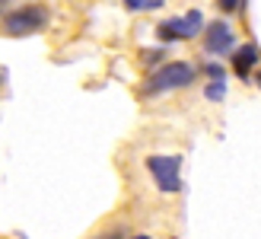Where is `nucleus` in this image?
I'll return each instance as SVG.
<instances>
[{
  "mask_svg": "<svg viewBox=\"0 0 261 239\" xmlns=\"http://www.w3.org/2000/svg\"><path fill=\"white\" fill-rule=\"evenodd\" d=\"M127 13H156L166 7V0H121Z\"/></svg>",
  "mask_w": 261,
  "mask_h": 239,
  "instance_id": "obj_8",
  "label": "nucleus"
},
{
  "mask_svg": "<svg viewBox=\"0 0 261 239\" xmlns=\"http://www.w3.org/2000/svg\"><path fill=\"white\" fill-rule=\"evenodd\" d=\"M16 4H25V0H0V13L10 10V7H16Z\"/></svg>",
  "mask_w": 261,
  "mask_h": 239,
  "instance_id": "obj_12",
  "label": "nucleus"
},
{
  "mask_svg": "<svg viewBox=\"0 0 261 239\" xmlns=\"http://www.w3.org/2000/svg\"><path fill=\"white\" fill-rule=\"evenodd\" d=\"M143 176L160 198H175L181 192V156L178 153H147Z\"/></svg>",
  "mask_w": 261,
  "mask_h": 239,
  "instance_id": "obj_3",
  "label": "nucleus"
},
{
  "mask_svg": "<svg viewBox=\"0 0 261 239\" xmlns=\"http://www.w3.org/2000/svg\"><path fill=\"white\" fill-rule=\"evenodd\" d=\"M252 83H255V86H258V89H261V67H258V70H255V74H252Z\"/></svg>",
  "mask_w": 261,
  "mask_h": 239,
  "instance_id": "obj_14",
  "label": "nucleus"
},
{
  "mask_svg": "<svg viewBox=\"0 0 261 239\" xmlns=\"http://www.w3.org/2000/svg\"><path fill=\"white\" fill-rule=\"evenodd\" d=\"M169 61V45H150V48H140L137 51V64H140V70L143 74H150L156 70L160 64Z\"/></svg>",
  "mask_w": 261,
  "mask_h": 239,
  "instance_id": "obj_7",
  "label": "nucleus"
},
{
  "mask_svg": "<svg viewBox=\"0 0 261 239\" xmlns=\"http://www.w3.org/2000/svg\"><path fill=\"white\" fill-rule=\"evenodd\" d=\"M201 80V67L194 61H181V58H169L166 64H160L156 70L143 74V80L137 83V99L140 102H160L166 96L194 86Z\"/></svg>",
  "mask_w": 261,
  "mask_h": 239,
  "instance_id": "obj_1",
  "label": "nucleus"
},
{
  "mask_svg": "<svg viewBox=\"0 0 261 239\" xmlns=\"http://www.w3.org/2000/svg\"><path fill=\"white\" fill-rule=\"evenodd\" d=\"M55 26V7L45 0H25L0 13V35L4 38H29L42 35Z\"/></svg>",
  "mask_w": 261,
  "mask_h": 239,
  "instance_id": "obj_2",
  "label": "nucleus"
},
{
  "mask_svg": "<svg viewBox=\"0 0 261 239\" xmlns=\"http://www.w3.org/2000/svg\"><path fill=\"white\" fill-rule=\"evenodd\" d=\"M201 92L207 102H223L226 99V80H207Z\"/></svg>",
  "mask_w": 261,
  "mask_h": 239,
  "instance_id": "obj_9",
  "label": "nucleus"
},
{
  "mask_svg": "<svg viewBox=\"0 0 261 239\" xmlns=\"http://www.w3.org/2000/svg\"><path fill=\"white\" fill-rule=\"evenodd\" d=\"M201 51L207 58H217V61H223V58H229L232 55V48L239 45V38H236V32H232V26H229V19H211L204 26V32H201Z\"/></svg>",
  "mask_w": 261,
  "mask_h": 239,
  "instance_id": "obj_5",
  "label": "nucleus"
},
{
  "mask_svg": "<svg viewBox=\"0 0 261 239\" xmlns=\"http://www.w3.org/2000/svg\"><path fill=\"white\" fill-rule=\"evenodd\" d=\"M261 67V48L255 42H239L229 55V70L236 74L242 83H252V74Z\"/></svg>",
  "mask_w": 261,
  "mask_h": 239,
  "instance_id": "obj_6",
  "label": "nucleus"
},
{
  "mask_svg": "<svg viewBox=\"0 0 261 239\" xmlns=\"http://www.w3.org/2000/svg\"><path fill=\"white\" fill-rule=\"evenodd\" d=\"M198 67H201L204 80H226V74H229V67H223V61H217V58H211L207 64H198Z\"/></svg>",
  "mask_w": 261,
  "mask_h": 239,
  "instance_id": "obj_10",
  "label": "nucleus"
},
{
  "mask_svg": "<svg viewBox=\"0 0 261 239\" xmlns=\"http://www.w3.org/2000/svg\"><path fill=\"white\" fill-rule=\"evenodd\" d=\"M204 10H185V13H175V16H163L160 22L153 26V35L160 45H181V42H194L201 38L204 32Z\"/></svg>",
  "mask_w": 261,
  "mask_h": 239,
  "instance_id": "obj_4",
  "label": "nucleus"
},
{
  "mask_svg": "<svg viewBox=\"0 0 261 239\" xmlns=\"http://www.w3.org/2000/svg\"><path fill=\"white\" fill-rule=\"evenodd\" d=\"M10 83V74H7V67H4V64H0V89H4Z\"/></svg>",
  "mask_w": 261,
  "mask_h": 239,
  "instance_id": "obj_13",
  "label": "nucleus"
},
{
  "mask_svg": "<svg viewBox=\"0 0 261 239\" xmlns=\"http://www.w3.org/2000/svg\"><path fill=\"white\" fill-rule=\"evenodd\" d=\"M214 7L223 13V16H236V13L245 7V0H214Z\"/></svg>",
  "mask_w": 261,
  "mask_h": 239,
  "instance_id": "obj_11",
  "label": "nucleus"
}]
</instances>
